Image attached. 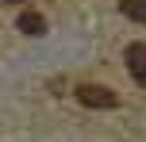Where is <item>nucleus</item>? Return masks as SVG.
<instances>
[{
  "label": "nucleus",
  "instance_id": "obj_5",
  "mask_svg": "<svg viewBox=\"0 0 146 142\" xmlns=\"http://www.w3.org/2000/svg\"><path fill=\"white\" fill-rule=\"evenodd\" d=\"M8 4H19V0H8Z\"/></svg>",
  "mask_w": 146,
  "mask_h": 142
},
{
  "label": "nucleus",
  "instance_id": "obj_4",
  "mask_svg": "<svg viewBox=\"0 0 146 142\" xmlns=\"http://www.w3.org/2000/svg\"><path fill=\"white\" fill-rule=\"evenodd\" d=\"M119 8H123V15H127V19L146 23V0H119Z\"/></svg>",
  "mask_w": 146,
  "mask_h": 142
},
{
  "label": "nucleus",
  "instance_id": "obj_3",
  "mask_svg": "<svg viewBox=\"0 0 146 142\" xmlns=\"http://www.w3.org/2000/svg\"><path fill=\"white\" fill-rule=\"evenodd\" d=\"M15 27H19L23 35L38 38V35H42V31H46V19H42V15H38V12H19V19H15Z\"/></svg>",
  "mask_w": 146,
  "mask_h": 142
},
{
  "label": "nucleus",
  "instance_id": "obj_2",
  "mask_svg": "<svg viewBox=\"0 0 146 142\" xmlns=\"http://www.w3.org/2000/svg\"><path fill=\"white\" fill-rule=\"evenodd\" d=\"M127 69H131V77L146 89V46L142 42H131V46H127Z\"/></svg>",
  "mask_w": 146,
  "mask_h": 142
},
{
  "label": "nucleus",
  "instance_id": "obj_1",
  "mask_svg": "<svg viewBox=\"0 0 146 142\" xmlns=\"http://www.w3.org/2000/svg\"><path fill=\"white\" fill-rule=\"evenodd\" d=\"M77 100L85 108H115L119 104V96L111 89H104V85H81V89H77Z\"/></svg>",
  "mask_w": 146,
  "mask_h": 142
}]
</instances>
